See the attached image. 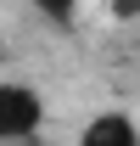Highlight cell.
Returning a JSON list of instances; mask_svg holds the SVG:
<instances>
[{
  "label": "cell",
  "instance_id": "cell-1",
  "mask_svg": "<svg viewBox=\"0 0 140 146\" xmlns=\"http://www.w3.org/2000/svg\"><path fill=\"white\" fill-rule=\"evenodd\" d=\"M45 129V96L28 79H0V146H28Z\"/></svg>",
  "mask_w": 140,
  "mask_h": 146
},
{
  "label": "cell",
  "instance_id": "cell-4",
  "mask_svg": "<svg viewBox=\"0 0 140 146\" xmlns=\"http://www.w3.org/2000/svg\"><path fill=\"white\" fill-rule=\"evenodd\" d=\"M135 129H140V112H135Z\"/></svg>",
  "mask_w": 140,
  "mask_h": 146
},
{
  "label": "cell",
  "instance_id": "cell-3",
  "mask_svg": "<svg viewBox=\"0 0 140 146\" xmlns=\"http://www.w3.org/2000/svg\"><path fill=\"white\" fill-rule=\"evenodd\" d=\"M0 56H6V34H0Z\"/></svg>",
  "mask_w": 140,
  "mask_h": 146
},
{
  "label": "cell",
  "instance_id": "cell-2",
  "mask_svg": "<svg viewBox=\"0 0 140 146\" xmlns=\"http://www.w3.org/2000/svg\"><path fill=\"white\" fill-rule=\"evenodd\" d=\"M79 146H140L135 112H123V107H101V112H90L84 129H79Z\"/></svg>",
  "mask_w": 140,
  "mask_h": 146
}]
</instances>
